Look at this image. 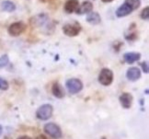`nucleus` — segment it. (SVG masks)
Wrapping results in <instances>:
<instances>
[{
	"label": "nucleus",
	"mask_w": 149,
	"mask_h": 139,
	"mask_svg": "<svg viewBox=\"0 0 149 139\" xmlns=\"http://www.w3.org/2000/svg\"><path fill=\"white\" fill-rule=\"evenodd\" d=\"M54 113V107L51 104H42L36 111V117L39 120L46 121L49 120Z\"/></svg>",
	"instance_id": "2"
},
{
	"label": "nucleus",
	"mask_w": 149,
	"mask_h": 139,
	"mask_svg": "<svg viewBox=\"0 0 149 139\" xmlns=\"http://www.w3.org/2000/svg\"><path fill=\"white\" fill-rule=\"evenodd\" d=\"M92 9H93V4L90 1H85L80 6H78L76 12L78 15H84V14H88L91 12Z\"/></svg>",
	"instance_id": "10"
},
{
	"label": "nucleus",
	"mask_w": 149,
	"mask_h": 139,
	"mask_svg": "<svg viewBox=\"0 0 149 139\" xmlns=\"http://www.w3.org/2000/svg\"><path fill=\"white\" fill-rule=\"evenodd\" d=\"M87 21L89 24L97 25L101 22V18L98 12H89L87 16Z\"/></svg>",
	"instance_id": "16"
},
{
	"label": "nucleus",
	"mask_w": 149,
	"mask_h": 139,
	"mask_svg": "<svg viewBox=\"0 0 149 139\" xmlns=\"http://www.w3.org/2000/svg\"><path fill=\"white\" fill-rule=\"evenodd\" d=\"M138 35H137V31H136V25L134 23H133L128 30V33H125V39L129 41V42H134V41L137 40Z\"/></svg>",
	"instance_id": "15"
},
{
	"label": "nucleus",
	"mask_w": 149,
	"mask_h": 139,
	"mask_svg": "<svg viewBox=\"0 0 149 139\" xmlns=\"http://www.w3.org/2000/svg\"><path fill=\"white\" fill-rule=\"evenodd\" d=\"M65 87L70 94H77L83 89V83L82 81L78 78H70L66 80Z\"/></svg>",
	"instance_id": "3"
},
{
	"label": "nucleus",
	"mask_w": 149,
	"mask_h": 139,
	"mask_svg": "<svg viewBox=\"0 0 149 139\" xmlns=\"http://www.w3.org/2000/svg\"><path fill=\"white\" fill-rule=\"evenodd\" d=\"M82 30L81 25L77 21H73L70 23H66V24L63 27V31L65 35L69 37H74L78 35Z\"/></svg>",
	"instance_id": "4"
},
{
	"label": "nucleus",
	"mask_w": 149,
	"mask_h": 139,
	"mask_svg": "<svg viewBox=\"0 0 149 139\" xmlns=\"http://www.w3.org/2000/svg\"><path fill=\"white\" fill-rule=\"evenodd\" d=\"M140 66L142 67V70L143 72H145V74H148L149 72V67H148V63L146 61H144L140 64Z\"/></svg>",
	"instance_id": "22"
},
{
	"label": "nucleus",
	"mask_w": 149,
	"mask_h": 139,
	"mask_svg": "<svg viewBox=\"0 0 149 139\" xmlns=\"http://www.w3.org/2000/svg\"><path fill=\"white\" fill-rule=\"evenodd\" d=\"M8 62H9V59H8V54H3L2 56H0V68L5 67L8 64Z\"/></svg>",
	"instance_id": "20"
},
{
	"label": "nucleus",
	"mask_w": 149,
	"mask_h": 139,
	"mask_svg": "<svg viewBox=\"0 0 149 139\" xmlns=\"http://www.w3.org/2000/svg\"><path fill=\"white\" fill-rule=\"evenodd\" d=\"M2 133H3V127H2L1 124H0V136L2 135Z\"/></svg>",
	"instance_id": "26"
},
{
	"label": "nucleus",
	"mask_w": 149,
	"mask_h": 139,
	"mask_svg": "<svg viewBox=\"0 0 149 139\" xmlns=\"http://www.w3.org/2000/svg\"><path fill=\"white\" fill-rule=\"evenodd\" d=\"M9 88V84L5 78L0 77V90H8Z\"/></svg>",
	"instance_id": "19"
},
{
	"label": "nucleus",
	"mask_w": 149,
	"mask_h": 139,
	"mask_svg": "<svg viewBox=\"0 0 149 139\" xmlns=\"http://www.w3.org/2000/svg\"><path fill=\"white\" fill-rule=\"evenodd\" d=\"M49 18L46 14H38L36 16H33L32 18L30 20L31 25L32 27H42L43 25H45L48 22Z\"/></svg>",
	"instance_id": "7"
},
{
	"label": "nucleus",
	"mask_w": 149,
	"mask_h": 139,
	"mask_svg": "<svg viewBox=\"0 0 149 139\" xmlns=\"http://www.w3.org/2000/svg\"><path fill=\"white\" fill-rule=\"evenodd\" d=\"M126 78L128 80L134 82L141 78V70L138 67H130L126 72Z\"/></svg>",
	"instance_id": "9"
},
{
	"label": "nucleus",
	"mask_w": 149,
	"mask_h": 139,
	"mask_svg": "<svg viewBox=\"0 0 149 139\" xmlns=\"http://www.w3.org/2000/svg\"><path fill=\"white\" fill-rule=\"evenodd\" d=\"M52 93L57 99H63L65 97V89L60 83L54 82L52 86Z\"/></svg>",
	"instance_id": "11"
},
{
	"label": "nucleus",
	"mask_w": 149,
	"mask_h": 139,
	"mask_svg": "<svg viewBox=\"0 0 149 139\" xmlns=\"http://www.w3.org/2000/svg\"><path fill=\"white\" fill-rule=\"evenodd\" d=\"M27 28V25L23 21H18L12 23L9 27H8V33L11 36L16 37V36H19L20 34H22Z\"/></svg>",
	"instance_id": "6"
},
{
	"label": "nucleus",
	"mask_w": 149,
	"mask_h": 139,
	"mask_svg": "<svg viewBox=\"0 0 149 139\" xmlns=\"http://www.w3.org/2000/svg\"><path fill=\"white\" fill-rule=\"evenodd\" d=\"M1 8L6 12H13L16 10V5L9 0H4L1 2Z\"/></svg>",
	"instance_id": "17"
},
{
	"label": "nucleus",
	"mask_w": 149,
	"mask_h": 139,
	"mask_svg": "<svg viewBox=\"0 0 149 139\" xmlns=\"http://www.w3.org/2000/svg\"><path fill=\"white\" fill-rule=\"evenodd\" d=\"M35 139H48L46 136H44V135H39Z\"/></svg>",
	"instance_id": "23"
},
{
	"label": "nucleus",
	"mask_w": 149,
	"mask_h": 139,
	"mask_svg": "<svg viewBox=\"0 0 149 139\" xmlns=\"http://www.w3.org/2000/svg\"><path fill=\"white\" fill-rule=\"evenodd\" d=\"M44 133L54 139H61L63 137V131L61 127L54 123H48L43 127Z\"/></svg>",
	"instance_id": "1"
},
{
	"label": "nucleus",
	"mask_w": 149,
	"mask_h": 139,
	"mask_svg": "<svg viewBox=\"0 0 149 139\" xmlns=\"http://www.w3.org/2000/svg\"><path fill=\"white\" fill-rule=\"evenodd\" d=\"M140 18L144 20H147L149 19V7H146L144 9L141 11Z\"/></svg>",
	"instance_id": "21"
},
{
	"label": "nucleus",
	"mask_w": 149,
	"mask_h": 139,
	"mask_svg": "<svg viewBox=\"0 0 149 139\" xmlns=\"http://www.w3.org/2000/svg\"><path fill=\"white\" fill-rule=\"evenodd\" d=\"M132 12H133V9H132L127 4L124 3L122 6H120L118 9L116 10V16L118 18H123V17L130 15Z\"/></svg>",
	"instance_id": "12"
},
{
	"label": "nucleus",
	"mask_w": 149,
	"mask_h": 139,
	"mask_svg": "<svg viewBox=\"0 0 149 139\" xmlns=\"http://www.w3.org/2000/svg\"><path fill=\"white\" fill-rule=\"evenodd\" d=\"M133 95L128 92H123L121 96L119 97V101L121 103V105L124 109H130L133 105Z\"/></svg>",
	"instance_id": "8"
},
{
	"label": "nucleus",
	"mask_w": 149,
	"mask_h": 139,
	"mask_svg": "<svg viewBox=\"0 0 149 139\" xmlns=\"http://www.w3.org/2000/svg\"><path fill=\"white\" fill-rule=\"evenodd\" d=\"M102 2H104V3H111V2H112L113 0H101Z\"/></svg>",
	"instance_id": "25"
},
{
	"label": "nucleus",
	"mask_w": 149,
	"mask_h": 139,
	"mask_svg": "<svg viewBox=\"0 0 149 139\" xmlns=\"http://www.w3.org/2000/svg\"><path fill=\"white\" fill-rule=\"evenodd\" d=\"M113 72L109 68H103L100 73L99 76V82L103 86H110L113 81Z\"/></svg>",
	"instance_id": "5"
},
{
	"label": "nucleus",
	"mask_w": 149,
	"mask_h": 139,
	"mask_svg": "<svg viewBox=\"0 0 149 139\" xmlns=\"http://www.w3.org/2000/svg\"><path fill=\"white\" fill-rule=\"evenodd\" d=\"M79 6L78 0H67L65 4V11L68 14L76 12Z\"/></svg>",
	"instance_id": "13"
},
{
	"label": "nucleus",
	"mask_w": 149,
	"mask_h": 139,
	"mask_svg": "<svg viewBox=\"0 0 149 139\" xmlns=\"http://www.w3.org/2000/svg\"><path fill=\"white\" fill-rule=\"evenodd\" d=\"M125 4H127L129 7L134 10H136L140 8L141 6V0H125Z\"/></svg>",
	"instance_id": "18"
},
{
	"label": "nucleus",
	"mask_w": 149,
	"mask_h": 139,
	"mask_svg": "<svg viewBox=\"0 0 149 139\" xmlns=\"http://www.w3.org/2000/svg\"><path fill=\"white\" fill-rule=\"evenodd\" d=\"M141 58V54L139 53H126L123 54V60L129 64V65H132L135 62H137Z\"/></svg>",
	"instance_id": "14"
},
{
	"label": "nucleus",
	"mask_w": 149,
	"mask_h": 139,
	"mask_svg": "<svg viewBox=\"0 0 149 139\" xmlns=\"http://www.w3.org/2000/svg\"><path fill=\"white\" fill-rule=\"evenodd\" d=\"M18 139H32V138L31 136H21Z\"/></svg>",
	"instance_id": "24"
}]
</instances>
